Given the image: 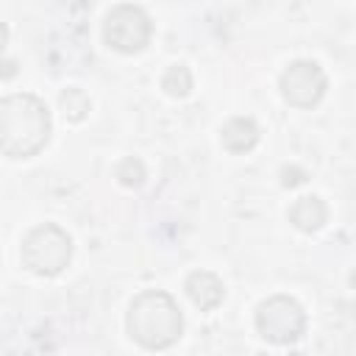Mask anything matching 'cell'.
Here are the masks:
<instances>
[{"mask_svg": "<svg viewBox=\"0 0 356 356\" xmlns=\"http://www.w3.org/2000/svg\"><path fill=\"white\" fill-rule=\"evenodd\" d=\"M53 134V117L36 95L17 92L0 97V156L31 159L42 153Z\"/></svg>", "mask_w": 356, "mask_h": 356, "instance_id": "obj_1", "label": "cell"}, {"mask_svg": "<svg viewBox=\"0 0 356 356\" xmlns=\"http://www.w3.org/2000/svg\"><path fill=\"white\" fill-rule=\"evenodd\" d=\"M125 328L128 337L145 350H167L184 334V314L170 292L145 289L131 300Z\"/></svg>", "mask_w": 356, "mask_h": 356, "instance_id": "obj_2", "label": "cell"}, {"mask_svg": "<svg viewBox=\"0 0 356 356\" xmlns=\"http://www.w3.org/2000/svg\"><path fill=\"white\" fill-rule=\"evenodd\" d=\"M72 259V239L56 222H42L31 228L19 248V261L28 273L50 278L58 275Z\"/></svg>", "mask_w": 356, "mask_h": 356, "instance_id": "obj_3", "label": "cell"}, {"mask_svg": "<svg viewBox=\"0 0 356 356\" xmlns=\"http://www.w3.org/2000/svg\"><path fill=\"white\" fill-rule=\"evenodd\" d=\"M256 331L273 345H292L306 331V312L289 295H273L256 306Z\"/></svg>", "mask_w": 356, "mask_h": 356, "instance_id": "obj_4", "label": "cell"}, {"mask_svg": "<svg viewBox=\"0 0 356 356\" xmlns=\"http://www.w3.org/2000/svg\"><path fill=\"white\" fill-rule=\"evenodd\" d=\"M150 36H153V22L142 6L120 3L103 19V42L117 53L125 56L142 53L150 44Z\"/></svg>", "mask_w": 356, "mask_h": 356, "instance_id": "obj_5", "label": "cell"}, {"mask_svg": "<svg viewBox=\"0 0 356 356\" xmlns=\"http://www.w3.org/2000/svg\"><path fill=\"white\" fill-rule=\"evenodd\" d=\"M278 89H281V97L289 106H295V108H312V106H317L323 100V95L328 89V75H325V70L317 61L298 58V61H292L281 72Z\"/></svg>", "mask_w": 356, "mask_h": 356, "instance_id": "obj_6", "label": "cell"}, {"mask_svg": "<svg viewBox=\"0 0 356 356\" xmlns=\"http://www.w3.org/2000/svg\"><path fill=\"white\" fill-rule=\"evenodd\" d=\"M184 289H186V298L200 309V312H211L217 309L222 300H225V286L222 281L209 273V270H195L186 275L184 281Z\"/></svg>", "mask_w": 356, "mask_h": 356, "instance_id": "obj_7", "label": "cell"}, {"mask_svg": "<svg viewBox=\"0 0 356 356\" xmlns=\"http://www.w3.org/2000/svg\"><path fill=\"white\" fill-rule=\"evenodd\" d=\"M259 125L253 117H231L222 128H220V142L228 153H248L259 145Z\"/></svg>", "mask_w": 356, "mask_h": 356, "instance_id": "obj_8", "label": "cell"}, {"mask_svg": "<svg viewBox=\"0 0 356 356\" xmlns=\"http://www.w3.org/2000/svg\"><path fill=\"white\" fill-rule=\"evenodd\" d=\"M289 222L303 231V234H314L325 225L328 220V206L317 197V195H306V197H298L292 206H289Z\"/></svg>", "mask_w": 356, "mask_h": 356, "instance_id": "obj_9", "label": "cell"}, {"mask_svg": "<svg viewBox=\"0 0 356 356\" xmlns=\"http://www.w3.org/2000/svg\"><path fill=\"white\" fill-rule=\"evenodd\" d=\"M58 106H61V111H64V117H67L70 122H81V120L89 114L92 100H89V95H86L83 89L67 86V89L58 95Z\"/></svg>", "mask_w": 356, "mask_h": 356, "instance_id": "obj_10", "label": "cell"}, {"mask_svg": "<svg viewBox=\"0 0 356 356\" xmlns=\"http://www.w3.org/2000/svg\"><path fill=\"white\" fill-rule=\"evenodd\" d=\"M161 89L170 97H186L192 92V72L186 64H172L161 75Z\"/></svg>", "mask_w": 356, "mask_h": 356, "instance_id": "obj_11", "label": "cell"}, {"mask_svg": "<svg viewBox=\"0 0 356 356\" xmlns=\"http://www.w3.org/2000/svg\"><path fill=\"white\" fill-rule=\"evenodd\" d=\"M117 181L122 184V186H128V189H136V186H142L145 184V178H147V172H145V164L139 161V159H134V156H128V159H122L120 164H117Z\"/></svg>", "mask_w": 356, "mask_h": 356, "instance_id": "obj_12", "label": "cell"}, {"mask_svg": "<svg viewBox=\"0 0 356 356\" xmlns=\"http://www.w3.org/2000/svg\"><path fill=\"white\" fill-rule=\"evenodd\" d=\"M17 72V64L14 61H6V64H0V78H11Z\"/></svg>", "mask_w": 356, "mask_h": 356, "instance_id": "obj_13", "label": "cell"}, {"mask_svg": "<svg viewBox=\"0 0 356 356\" xmlns=\"http://www.w3.org/2000/svg\"><path fill=\"white\" fill-rule=\"evenodd\" d=\"M6 44H8V28H6V22H0V56H3Z\"/></svg>", "mask_w": 356, "mask_h": 356, "instance_id": "obj_14", "label": "cell"}]
</instances>
